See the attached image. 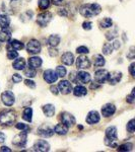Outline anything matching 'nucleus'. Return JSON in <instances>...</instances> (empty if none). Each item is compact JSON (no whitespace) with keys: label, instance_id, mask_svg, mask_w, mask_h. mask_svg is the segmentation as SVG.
<instances>
[{"label":"nucleus","instance_id":"58836bf2","mask_svg":"<svg viewBox=\"0 0 135 152\" xmlns=\"http://www.w3.org/2000/svg\"><path fill=\"white\" fill-rule=\"evenodd\" d=\"M117 36H118V35H117V31H116V29H114V31H109V33H107V34H106V38H107V40H108V41L114 40V39L116 38Z\"/></svg>","mask_w":135,"mask_h":152},{"label":"nucleus","instance_id":"13d9d810","mask_svg":"<svg viewBox=\"0 0 135 152\" xmlns=\"http://www.w3.org/2000/svg\"><path fill=\"white\" fill-rule=\"evenodd\" d=\"M100 87V85H99V83H97V84H92L90 85V88H92V89H97V88H99Z\"/></svg>","mask_w":135,"mask_h":152},{"label":"nucleus","instance_id":"f704fd0d","mask_svg":"<svg viewBox=\"0 0 135 152\" xmlns=\"http://www.w3.org/2000/svg\"><path fill=\"white\" fill-rule=\"evenodd\" d=\"M50 0H39V7L42 10H46L50 6Z\"/></svg>","mask_w":135,"mask_h":152},{"label":"nucleus","instance_id":"f03ea898","mask_svg":"<svg viewBox=\"0 0 135 152\" xmlns=\"http://www.w3.org/2000/svg\"><path fill=\"white\" fill-rule=\"evenodd\" d=\"M16 119L15 113L11 110H5L0 113V125L3 127L11 126Z\"/></svg>","mask_w":135,"mask_h":152},{"label":"nucleus","instance_id":"1a4fd4ad","mask_svg":"<svg viewBox=\"0 0 135 152\" xmlns=\"http://www.w3.org/2000/svg\"><path fill=\"white\" fill-rule=\"evenodd\" d=\"M1 99H2V102L5 105H7V107H11V105L14 104V102H15L14 94H12L11 91H4L3 94H1Z\"/></svg>","mask_w":135,"mask_h":152},{"label":"nucleus","instance_id":"dca6fc26","mask_svg":"<svg viewBox=\"0 0 135 152\" xmlns=\"http://www.w3.org/2000/svg\"><path fill=\"white\" fill-rule=\"evenodd\" d=\"M100 114L97 111H90L87 117V123L90 125H94L100 122Z\"/></svg>","mask_w":135,"mask_h":152},{"label":"nucleus","instance_id":"2f4dec72","mask_svg":"<svg viewBox=\"0 0 135 152\" xmlns=\"http://www.w3.org/2000/svg\"><path fill=\"white\" fill-rule=\"evenodd\" d=\"M36 74H37V72H36V69H35V68H33V67H28L26 69H24V75H26V77H29V78L35 77Z\"/></svg>","mask_w":135,"mask_h":152},{"label":"nucleus","instance_id":"7ed1b4c3","mask_svg":"<svg viewBox=\"0 0 135 152\" xmlns=\"http://www.w3.org/2000/svg\"><path fill=\"white\" fill-rule=\"evenodd\" d=\"M117 128L114 126L109 127L106 130V138H105V144L109 147H117Z\"/></svg>","mask_w":135,"mask_h":152},{"label":"nucleus","instance_id":"20e7f679","mask_svg":"<svg viewBox=\"0 0 135 152\" xmlns=\"http://www.w3.org/2000/svg\"><path fill=\"white\" fill-rule=\"evenodd\" d=\"M26 136H28V130H23V131L21 132V134L16 135V136L14 137L12 143L15 146L23 147L26 143Z\"/></svg>","mask_w":135,"mask_h":152},{"label":"nucleus","instance_id":"a19ab883","mask_svg":"<svg viewBox=\"0 0 135 152\" xmlns=\"http://www.w3.org/2000/svg\"><path fill=\"white\" fill-rule=\"evenodd\" d=\"M76 52L78 54H87L90 51H88V49L87 47H84V46H80V47H78L76 49Z\"/></svg>","mask_w":135,"mask_h":152},{"label":"nucleus","instance_id":"09e8293b","mask_svg":"<svg viewBox=\"0 0 135 152\" xmlns=\"http://www.w3.org/2000/svg\"><path fill=\"white\" fill-rule=\"evenodd\" d=\"M58 14L60 16H67V10L64 9V8L59 9V10H58Z\"/></svg>","mask_w":135,"mask_h":152},{"label":"nucleus","instance_id":"864d4df0","mask_svg":"<svg viewBox=\"0 0 135 152\" xmlns=\"http://www.w3.org/2000/svg\"><path fill=\"white\" fill-rule=\"evenodd\" d=\"M112 45H113V48L114 49H119L121 47V44H120L119 41H114V43H112Z\"/></svg>","mask_w":135,"mask_h":152},{"label":"nucleus","instance_id":"49530a36","mask_svg":"<svg viewBox=\"0 0 135 152\" xmlns=\"http://www.w3.org/2000/svg\"><path fill=\"white\" fill-rule=\"evenodd\" d=\"M129 71H130V74H131V76H135V63H132L131 65H130L129 67Z\"/></svg>","mask_w":135,"mask_h":152},{"label":"nucleus","instance_id":"4468645a","mask_svg":"<svg viewBox=\"0 0 135 152\" xmlns=\"http://www.w3.org/2000/svg\"><path fill=\"white\" fill-rule=\"evenodd\" d=\"M44 79L47 83H54L57 81L58 76L56 72H54L52 69H48L44 72Z\"/></svg>","mask_w":135,"mask_h":152},{"label":"nucleus","instance_id":"3c124183","mask_svg":"<svg viewBox=\"0 0 135 152\" xmlns=\"http://www.w3.org/2000/svg\"><path fill=\"white\" fill-rule=\"evenodd\" d=\"M52 3L55 4V5H57V6H60L64 3V0H52Z\"/></svg>","mask_w":135,"mask_h":152},{"label":"nucleus","instance_id":"6e6552de","mask_svg":"<svg viewBox=\"0 0 135 152\" xmlns=\"http://www.w3.org/2000/svg\"><path fill=\"white\" fill-rule=\"evenodd\" d=\"M57 87L62 94H68L72 91V84L67 80H61Z\"/></svg>","mask_w":135,"mask_h":152},{"label":"nucleus","instance_id":"c85d7f7f","mask_svg":"<svg viewBox=\"0 0 135 152\" xmlns=\"http://www.w3.org/2000/svg\"><path fill=\"white\" fill-rule=\"evenodd\" d=\"M48 43L51 47H57L59 43H60V37L58 35H51L48 39Z\"/></svg>","mask_w":135,"mask_h":152},{"label":"nucleus","instance_id":"f257e3e1","mask_svg":"<svg viewBox=\"0 0 135 152\" xmlns=\"http://www.w3.org/2000/svg\"><path fill=\"white\" fill-rule=\"evenodd\" d=\"M101 6L97 3H88V4H83V5L80 7L79 12L82 16L84 18H92V16H95L98 14L101 13Z\"/></svg>","mask_w":135,"mask_h":152},{"label":"nucleus","instance_id":"2eb2a0df","mask_svg":"<svg viewBox=\"0 0 135 152\" xmlns=\"http://www.w3.org/2000/svg\"><path fill=\"white\" fill-rule=\"evenodd\" d=\"M116 112V107L113 104H107L102 107V115L105 118L111 117Z\"/></svg>","mask_w":135,"mask_h":152},{"label":"nucleus","instance_id":"c03bdc74","mask_svg":"<svg viewBox=\"0 0 135 152\" xmlns=\"http://www.w3.org/2000/svg\"><path fill=\"white\" fill-rule=\"evenodd\" d=\"M24 84L29 88H35L36 87V83L34 81H32V80H29V79H26V81H24Z\"/></svg>","mask_w":135,"mask_h":152},{"label":"nucleus","instance_id":"c756f323","mask_svg":"<svg viewBox=\"0 0 135 152\" xmlns=\"http://www.w3.org/2000/svg\"><path fill=\"white\" fill-rule=\"evenodd\" d=\"M105 63H106V61H105V59H104V57H103L102 55L97 54V55L94 56V64H95V66H97V67H103V66L105 65Z\"/></svg>","mask_w":135,"mask_h":152},{"label":"nucleus","instance_id":"4c0bfd02","mask_svg":"<svg viewBox=\"0 0 135 152\" xmlns=\"http://www.w3.org/2000/svg\"><path fill=\"white\" fill-rule=\"evenodd\" d=\"M18 57V53L16 52V51L8 50V52H7V58H8L9 60H13V59H16Z\"/></svg>","mask_w":135,"mask_h":152},{"label":"nucleus","instance_id":"b1692460","mask_svg":"<svg viewBox=\"0 0 135 152\" xmlns=\"http://www.w3.org/2000/svg\"><path fill=\"white\" fill-rule=\"evenodd\" d=\"M54 132L59 135H66L68 132V127L63 123L58 124V125H56L55 128H54Z\"/></svg>","mask_w":135,"mask_h":152},{"label":"nucleus","instance_id":"37998d69","mask_svg":"<svg viewBox=\"0 0 135 152\" xmlns=\"http://www.w3.org/2000/svg\"><path fill=\"white\" fill-rule=\"evenodd\" d=\"M16 128H18V130H21V131H23V130H29V126H26V125H24V124H23V123H18L16 124Z\"/></svg>","mask_w":135,"mask_h":152},{"label":"nucleus","instance_id":"603ef678","mask_svg":"<svg viewBox=\"0 0 135 152\" xmlns=\"http://www.w3.org/2000/svg\"><path fill=\"white\" fill-rule=\"evenodd\" d=\"M127 57L130 58V59H133L134 58V47H133V46L130 48V54L127 55Z\"/></svg>","mask_w":135,"mask_h":152},{"label":"nucleus","instance_id":"ddd939ff","mask_svg":"<svg viewBox=\"0 0 135 152\" xmlns=\"http://www.w3.org/2000/svg\"><path fill=\"white\" fill-rule=\"evenodd\" d=\"M76 66L79 69H87L90 67V59L85 56H79L76 59Z\"/></svg>","mask_w":135,"mask_h":152},{"label":"nucleus","instance_id":"4d7b16f0","mask_svg":"<svg viewBox=\"0 0 135 152\" xmlns=\"http://www.w3.org/2000/svg\"><path fill=\"white\" fill-rule=\"evenodd\" d=\"M0 151H2V152H4V151L10 152V151H11V149H9L8 147H6V146H2L1 148H0Z\"/></svg>","mask_w":135,"mask_h":152},{"label":"nucleus","instance_id":"79ce46f5","mask_svg":"<svg viewBox=\"0 0 135 152\" xmlns=\"http://www.w3.org/2000/svg\"><path fill=\"white\" fill-rule=\"evenodd\" d=\"M12 80H13L14 83H19V82H21V80H23V77H21V75L15 73V74L12 75Z\"/></svg>","mask_w":135,"mask_h":152},{"label":"nucleus","instance_id":"4be33fe9","mask_svg":"<svg viewBox=\"0 0 135 152\" xmlns=\"http://www.w3.org/2000/svg\"><path fill=\"white\" fill-rule=\"evenodd\" d=\"M42 59L40 57H31L29 59V67H33L37 69V68H40L42 66Z\"/></svg>","mask_w":135,"mask_h":152},{"label":"nucleus","instance_id":"412c9836","mask_svg":"<svg viewBox=\"0 0 135 152\" xmlns=\"http://www.w3.org/2000/svg\"><path fill=\"white\" fill-rule=\"evenodd\" d=\"M11 39V31H9L8 28H2L0 31V42H8Z\"/></svg>","mask_w":135,"mask_h":152},{"label":"nucleus","instance_id":"a211bd4d","mask_svg":"<svg viewBox=\"0 0 135 152\" xmlns=\"http://www.w3.org/2000/svg\"><path fill=\"white\" fill-rule=\"evenodd\" d=\"M76 79L80 83H88L90 81V74L85 71H79L78 73H76Z\"/></svg>","mask_w":135,"mask_h":152},{"label":"nucleus","instance_id":"f3484780","mask_svg":"<svg viewBox=\"0 0 135 152\" xmlns=\"http://www.w3.org/2000/svg\"><path fill=\"white\" fill-rule=\"evenodd\" d=\"M121 78H122V73L118 72V71H114V72H112V73H109L107 81H109L110 84L115 85V84H117V83H119Z\"/></svg>","mask_w":135,"mask_h":152},{"label":"nucleus","instance_id":"393cba45","mask_svg":"<svg viewBox=\"0 0 135 152\" xmlns=\"http://www.w3.org/2000/svg\"><path fill=\"white\" fill-rule=\"evenodd\" d=\"M87 94V88L84 86H82V85H77V86H75L74 89H73V94H74L75 96H83V95H85Z\"/></svg>","mask_w":135,"mask_h":152},{"label":"nucleus","instance_id":"bf43d9fd","mask_svg":"<svg viewBox=\"0 0 135 152\" xmlns=\"http://www.w3.org/2000/svg\"><path fill=\"white\" fill-rule=\"evenodd\" d=\"M12 1H15V0H12Z\"/></svg>","mask_w":135,"mask_h":152},{"label":"nucleus","instance_id":"8fccbe9b","mask_svg":"<svg viewBox=\"0 0 135 152\" xmlns=\"http://www.w3.org/2000/svg\"><path fill=\"white\" fill-rule=\"evenodd\" d=\"M50 90H51V92H52L53 94H55V95L59 94V89H58L57 86H53V85H52V86L50 87Z\"/></svg>","mask_w":135,"mask_h":152},{"label":"nucleus","instance_id":"a878e982","mask_svg":"<svg viewBox=\"0 0 135 152\" xmlns=\"http://www.w3.org/2000/svg\"><path fill=\"white\" fill-rule=\"evenodd\" d=\"M23 119L24 120V121L31 123L32 120H33V109H32V107H26V109L23 110Z\"/></svg>","mask_w":135,"mask_h":152},{"label":"nucleus","instance_id":"e433bc0d","mask_svg":"<svg viewBox=\"0 0 135 152\" xmlns=\"http://www.w3.org/2000/svg\"><path fill=\"white\" fill-rule=\"evenodd\" d=\"M127 130L130 133H134L135 132V120L132 119L129 121V123L127 124Z\"/></svg>","mask_w":135,"mask_h":152},{"label":"nucleus","instance_id":"cd10ccee","mask_svg":"<svg viewBox=\"0 0 135 152\" xmlns=\"http://www.w3.org/2000/svg\"><path fill=\"white\" fill-rule=\"evenodd\" d=\"M12 66H13V68L15 70H23L26 67V61H24L23 58H18L14 61Z\"/></svg>","mask_w":135,"mask_h":152},{"label":"nucleus","instance_id":"0eeeda50","mask_svg":"<svg viewBox=\"0 0 135 152\" xmlns=\"http://www.w3.org/2000/svg\"><path fill=\"white\" fill-rule=\"evenodd\" d=\"M108 76H109V72L107 70L101 69L98 70L97 72L95 73V83H99V84H103L107 81Z\"/></svg>","mask_w":135,"mask_h":152},{"label":"nucleus","instance_id":"f8f14e48","mask_svg":"<svg viewBox=\"0 0 135 152\" xmlns=\"http://www.w3.org/2000/svg\"><path fill=\"white\" fill-rule=\"evenodd\" d=\"M34 150L38 152H46L50 150V145L45 140H38L34 145Z\"/></svg>","mask_w":135,"mask_h":152},{"label":"nucleus","instance_id":"ea45409f","mask_svg":"<svg viewBox=\"0 0 135 152\" xmlns=\"http://www.w3.org/2000/svg\"><path fill=\"white\" fill-rule=\"evenodd\" d=\"M134 91H135V88H133V89H132L131 94L127 95V97H126L127 102H129V104H134V102H135V94H134Z\"/></svg>","mask_w":135,"mask_h":152},{"label":"nucleus","instance_id":"39448f33","mask_svg":"<svg viewBox=\"0 0 135 152\" xmlns=\"http://www.w3.org/2000/svg\"><path fill=\"white\" fill-rule=\"evenodd\" d=\"M42 46L40 44V42L37 40H31L26 45V51L29 54H33V55H36V54L41 52Z\"/></svg>","mask_w":135,"mask_h":152},{"label":"nucleus","instance_id":"a18cd8bd","mask_svg":"<svg viewBox=\"0 0 135 152\" xmlns=\"http://www.w3.org/2000/svg\"><path fill=\"white\" fill-rule=\"evenodd\" d=\"M92 23H90V21H84V23H82V28L83 29H87V31H90V29H92Z\"/></svg>","mask_w":135,"mask_h":152},{"label":"nucleus","instance_id":"aec40b11","mask_svg":"<svg viewBox=\"0 0 135 152\" xmlns=\"http://www.w3.org/2000/svg\"><path fill=\"white\" fill-rule=\"evenodd\" d=\"M23 48H24L23 44L18 40H12L7 45V49L8 50H23Z\"/></svg>","mask_w":135,"mask_h":152},{"label":"nucleus","instance_id":"6ab92c4d","mask_svg":"<svg viewBox=\"0 0 135 152\" xmlns=\"http://www.w3.org/2000/svg\"><path fill=\"white\" fill-rule=\"evenodd\" d=\"M61 61H62V63H64L65 65L70 66L73 64V62H74V56H73L72 53L66 52L63 54L62 57H61Z\"/></svg>","mask_w":135,"mask_h":152},{"label":"nucleus","instance_id":"423d86ee","mask_svg":"<svg viewBox=\"0 0 135 152\" xmlns=\"http://www.w3.org/2000/svg\"><path fill=\"white\" fill-rule=\"evenodd\" d=\"M51 19H52V14L50 12H43V13L39 14L38 18H37V23L42 28H44V26H48Z\"/></svg>","mask_w":135,"mask_h":152},{"label":"nucleus","instance_id":"72a5a7b5","mask_svg":"<svg viewBox=\"0 0 135 152\" xmlns=\"http://www.w3.org/2000/svg\"><path fill=\"white\" fill-rule=\"evenodd\" d=\"M133 149V144L132 143H125L123 145L118 147L119 151H131Z\"/></svg>","mask_w":135,"mask_h":152},{"label":"nucleus","instance_id":"9d476101","mask_svg":"<svg viewBox=\"0 0 135 152\" xmlns=\"http://www.w3.org/2000/svg\"><path fill=\"white\" fill-rule=\"evenodd\" d=\"M38 134L42 137L48 138V137H51L54 135V129L51 128L48 125H42L38 128Z\"/></svg>","mask_w":135,"mask_h":152},{"label":"nucleus","instance_id":"473e14b6","mask_svg":"<svg viewBox=\"0 0 135 152\" xmlns=\"http://www.w3.org/2000/svg\"><path fill=\"white\" fill-rule=\"evenodd\" d=\"M112 24H113L112 19H111V18H104L102 21H101V26H102V28H111V26H112Z\"/></svg>","mask_w":135,"mask_h":152},{"label":"nucleus","instance_id":"7c9ffc66","mask_svg":"<svg viewBox=\"0 0 135 152\" xmlns=\"http://www.w3.org/2000/svg\"><path fill=\"white\" fill-rule=\"evenodd\" d=\"M113 50H114V48H113V45L111 43H106L104 45V47H103V53H104L105 55H110V54H112Z\"/></svg>","mask_w":135,"mask_h":152},{"label":"nucleus","instance_id":"6e6d98bb","mask_svg":"<svg viewBox=\"0 0 135 152\" xmlns=\"http://www.w3.org/2000/svg\"><path fill=\"white\" fill-rule=\"evenodd\" d=\"M5 139H6V136L2 133V132H0V143H3V142L5 141Z\"/></svg>","mask_w":135,"mask_h":152},{"label":"nucleus","instance_id":"9b49d317","mask_svg":"<svg viewBox=\"0 0 135 152\" xmlns=\"http://www.w3.org/2000/svg\"><path fill=\"white\" fill-rule=\"evenodd\" d=\"M61 121H62L63 124L66 125L69 128V127H72L75 124V118L71 114H69V113L65 112L61 114Z\"/></svg>","mask_w":135,"mask_h":152},{"label":"nucleus","instance_id":"5fc2aeb1","mask_svg":"<svg viewBox=\"0 0 135 152\" xmlns=\"http://www.w3.org/2000/svg\"><path fill=\"white\" fill-rule=\"evenodd\" d=\"M69 79H71L72 81H75L76 80V72H71V75H69Z\"/></svg>","mask_w":135,"mask_h":152},{"label":"nucleus","instance_id":"5701e85b","mask_svg":"<svg viewBox=\"0 0 135 152\" xmlns=\"http://www.w3.org/2000/svg\"><path fill=\"white\" fill-rule=\"evenodd\" d=\"M42 110H43V113L47 117H53L54 116V113H55V107H54L53 104H51L43 105Z\"/></svg>","mask_w":135,"mask_h":152},{"label":"nucleus","instance_id":"c9c22d12","mask_svg":"<svg viewBox=\"0 0 135 152\" xmlns=\"http://www.w3.org/2000/svg\"><path fill=\"white\" fill-rule=\"evenodd\" d=\"M56 74L58 77H64L66 75V68L63 66H57L56 68Z\"/></svg>","mask_w":135,"mask_h":152},{"label":"nucleus","instance_id":"de8ad7c7","mask_svg":"<svg viewBox=\"0 0 135 152\" xmlns=\"http://www.w3.org/2000/svg\"><path fill=\"white\" fill-rule=\"evenodd\" d=\"M49 54H50V56H57V54H58V51L56 50V49H54V47L52 48H50L49 49Z\"/></svg>","mask_w":135,"mask_h":152},{"label":"nucleus","instance_id":"bb28decb","mask_svg":"<svg viewBox=\"0 0 135 152\" xmlns=\"http://www.w3.org/2000/svg\"><path fill=\"white\" fill-rule=\"evenodd\" d=\"M10 23V18L6 14H0V28H6Z\"/></svg>","mask_w":135,"mask_h":152}]
</instances>
